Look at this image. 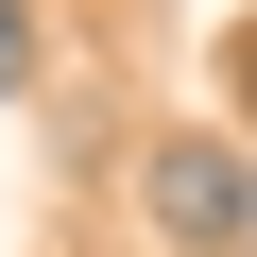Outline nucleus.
<instances>
[{"instance_id":"nucleus-1","label":"nucleus","mask_w":257,"mask_h":257,"mask_svg":"<svg viewBox=\"0 0 257 257\" xmlns=\"http://www.w3.org/2000/svg\"><path fill=\"white\" fill-rule=\"evenodd\" d=\"M138 206L172 257H257V155L240 138H155L138 155Z\"/></svg>"},{"instance_id":"nucleus-2","label":"nucleus","mask_w":257,"mask_h":257,"mask_svg":"<svg viewBox=\"0 0 257 257\" xmlns=\"http://www.w3.org/2000/svg\"><path fill=\"white\" fill-rule=\"evenodd\" d=\"M35 86V0H0V103Z\"/></svg>"},{"instance_id":"nucleus-3","label":"nucleus","mask_w":257,"mask_h":257,"mask_svg":"<svg viewBox=\"0 0 257 257\" xmlns=\"http://www.w3.org/2000/svg\"><path fill=\"white\" fill-rule=\"evenodd\" d=\"M223 86H240V120H257V18H240V35H223Z\"/></svg>"}]
</instances>
